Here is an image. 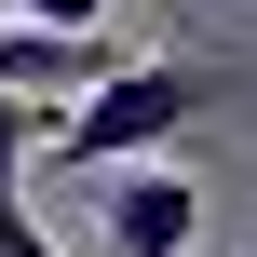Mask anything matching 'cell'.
Returning <instances> with one entry per match:
<instances>
[{
	"instance_id": "5",
	"label": "cell",
	"mask_w": 257,
	"mask_h": 257,
	"mask_svg": "<svg viewBox=\"0 0 257 257\" xmlns=\"http://www.w3.org/2000/svg\"><path fill=\"white\" fill-rule=\"evenodd\" d=\"M14 14H27V27H95L108 0H14Z\"/></svg>"
},
{
	"instance_id": "4",
	"label": "cell",
	"mask_w": 257,
	"mask_h": 257,
	"mask_svg": "<svg viewBox=\"0 0 257 257\" xmlns=\"http://www.w3.org/2000/svg\"><path fill=\"white\" fill-rule=\"evenodd\" d=\"M41 136H54V108H41V95H14V81H0V190H14V176H27V149H41Z\"/></svg>"
},
{
	"instance_id": "2",
	"label": "cell",
	"mask_w": 257,
	"mask_h": 257,
	"mask_svg": "<svg viewBox=\"0 0 257 257\" xmlns=\"http://www.w3.org/2000/svg\"><path fill=\"white\" fill-rule=\"evenodd\" d=\"M203 230V190L176 163H108V257H190Z\"/></svg>"
},
{
	"instance_id": "3",
	"label": "cell",
	"mask_w": 257,
	"mask_h": 257,
	"mask_svg": "<svg viewBox=\"0 0 257 257\" xmlns=\"http://www.w3.org/2000/svg\"><path fill=\"white\" fill-rule=\"evenodd\" d=\"M95 68H108L95 27H27V14L0 27V81H14V95H68V81H95Z\"/></svg>"
},
{
	"instance_id": "1",
	"label": "cell",
	"mask_w": 257,
	"mask_h": 257,
	"mask_svg": "<svg viewBox=\"0 0 257 257\" xmlns=\"http://www.w3.org/2000/svg\"><path fill=\"white\" fill-rule=\"evenodd\" d=\"M203 108H217V68H190V54H149V68H95V81H81V108H54V149L108 176V163H149V149H176Z\"/></svg>"
}]
</instances>
